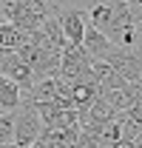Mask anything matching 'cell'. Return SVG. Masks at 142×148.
Listing matches in <instances>:
<instances>
[{
	"instance_id": "6da1fadb",
	"label": "cell",
	"mask_w": 142,
	"mask_h": 148,
	"mask_svg": "<svg viewBox=\"0 0 142 148\" xmlns=\"http://www.w3.org/2000/svg\"><path fill=\"white\" fill-rule=\"evenodd\" d=\"M43 137V117L31 100H23V106L14 111V145L34 148Z\"/></svg>"
},
{
	"instance_id": "7a4b0ae2",
	"label": "cell",
	"mask_w": 142,
	"mask_h": 148,
	"mask_svg": "<svg viewBox=\"0 0 142 148\" xmlns=\"http://www.w3.org/2000/svg\"><path fill=\"white\" fill-rule=\"evenodd\" d=\"M108 66L114 69V71L122 77L128 86H137L142 83V54L139 51H125V49H111L105 57Z\"/></svg>"
},
{
	"instance_id": "3957f363",
	"label": "cell",
	"mask_w": 142,
	"mask_h": 148,
	"mask_svg": "<svg viewBox=\"0 0 142 148\" xmlns=\"http://www.w3.org/2000/svg\"><path fill=\"white\" fill-rule=\"evenodd\" d=\"M60 77L68 83H83V80H97L94 69H91V57L80 49H66L63 60H60Z\"/></svg>"
},
{
	"instance_id": "277c9868",
	"label": "cell",
	"mask_w": 142,
	"mask_h": 148,
	"mask_svg": "<svg viewBox=\"0 0 142 148\" xmlns=\"http://www.w3.org/2000/svg\"><path fill=\"white\" fill-rule=\"evenodd\" d=\"M0 74H3V77H9L12 83H17L20 88H23V94H29L31 88H34V83H37L31 66H29L17 51H9V54L0 60Z\"/></svg>"
},
{
	"instance_id": "5b68a950",
	"label": "cell",
	"mask_w": 142,
	"mask_h": 148,
	"mask_svg": "<svg viewBox=\"0 0 142 148\" xmlns=\"http://www.w3.org/2000/svg\"><path fill=\"white\" fill-rule=\"evenodd\" d=\"M57 20H60V26H63L66 43H68L71 49H80V46H83V37H85V29H88L85 12H77V9H60V12H57Z\"/></svg>"
},
{
	"instance_id": "8992f818",
	"label": "cell",
	"mask_w": 142,
	"mask_h": 148,
	"mask_svg": "<svg viewBox=\"0 0 142 148\" xmlns=\"http://www.w3.org/2000/svg\"><path fill=\"white\" fill-rule=\"evenodd\" d=\"M100 100V86L97 80H83V83H71V103L77 114H85L91 111V106Z\"/></svg>"
},
{
	"instance_id": "52a82bcc",
	"label": "cell",
	"mask_w": 142,
	"mask_h": 148,
	"mask_svg": "<svg viewBox=\"0 0 142 148\" xmlns=\"http://www.w3.org/2000/svg\"><path fill=\"white\" fill-rule=\"evenodd\" d=\"M23 100H26L23 88L17 83H12L9 77L0 74V114H14L23 106Z\"/></svg>"
},
{
	"instance_id": "ba28073f",
	"label": "cell",
	"mask_w": 142,
	"mask_h": 148,
	"mask_svg": "<svg viewBox=\"0 0 142 148\" xmlns=\"http://www.w3.org/2000/svg\"><path fill=\"white\" fill-rule=\"evenodd\" d=\"M114 46H111V40H108L102 32H97V29H85V37H83V51L91 57V60H102V57L111 51Z\"/></svg>"
},
{
	"instance_id": "9c48e42d",
	"label": "cell",
	"mask_w": 142,
	"mask_h": 148,
	"mask_svg": "<svg viewBox=\"0 0 142 148\" xmlns=\"http://www.w3.org/2000/svg\"><path fill=\"white\" fill-rule=\"evenodd\" d=\"M111 23H114V9H111V3H94L88 9V26L91 29H97V32H102V34L108 37Z\"/></svg>"
},
{
	"instance_id": "30bf717a",
	"label": "cell",
	"mask_w": 142,
	"mask_h": 148,
	"mask_svg": "<svg viewBox=\"0 0 142 148\" xmlns=\"http://www.w3.org/2000/svg\"><path fill=\"white\" fill-rule=\"evenodd\" d=\"M26 40H29V34H23L14 23H0V49H6V51H17Z\"/></svg>"
},
{
	"instance_id": "8fae6325",
	"label": "cell",
	"mask_w": 142,
	"mask_h": 148,
	"mask_svg": "<svg viewBox=\"0 0 142 148\" xmlns=\"http://www.w3.org/2000/svg\"><path fill=\"white\" fill-rule=\"evenodd\" d=\"M14 143V114H0V145Z\"/></svg>"
},
{
	"instance_id": "7c38bea8",
	"label": "cell",
	"mask_w": 142,
	"mask_h": 148,
	"mask_svg": "<svg viewBox=\"0 0 142 148\" xmlns=\"http://www.w3.org/2000/svg\"><path fill=\"white\" fill-rule=\"evenodd\" d=\"M108 148H139V143H131V140H117V143H111Z\"/></svg>"
},
{
	"instance_id": "4fadbf2b",
	"label": "cell",
	"mask_w": 142,
	"mask_h": 148,
	"mask_svg": "<svg viewBox=\"0 0 142 148\" xmlns=\"http://www.w3.org/2000/svg\"><path fill=\"white\" fill-rule=\"evenodd\" d=\"M0 148H20V145H14V143H9V145H0Z\"/></svg>"
}]
</instances>
